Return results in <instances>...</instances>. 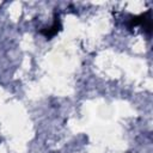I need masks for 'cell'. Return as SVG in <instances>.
I'll return each mask as SVG.
<instances>
[{
    "instance_id": "6da1fadb",
    "label": "cell",
    "mask_w": 153,
    "mask_h": 153,
    "mask_svg": "<svg viewBox=\"0 0 153 153\" xmlns=\"http://www.w3.org/2000/svg\"><path fill=\"white\" fill-rule=\"evenodd\" d=\"M60 30H61V22H60V19H59V16H57V17L55 16V20H54L53 25H51L50 27L42 29L39 32H41L44 37H47V38H51V37H54Z\"/></svg>"
},
{
    "instance_id": "7a4b0ae2",
    "label": "cell",
    "mask_w": 153,
    "mask_h": 153,
    "mask_svg": "<svg viewBox=\"0 0 153 153\" xmlns=\"http://www.w3.org/2000/svg\"><path fill=\"white\" fill-rule=\"evenodd\" d=\"M146 16H147V12H145V13H142V14H140V16L131 17V18L128 20V23H127L128 27H129V29H133V27H135V26H137V25H142V23H143Z\"/></svg>"
}]
</instances>
